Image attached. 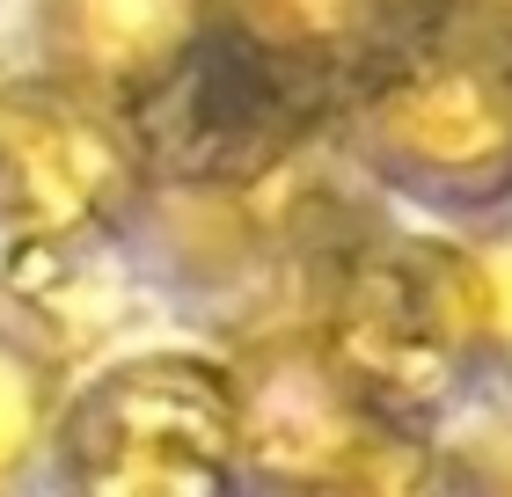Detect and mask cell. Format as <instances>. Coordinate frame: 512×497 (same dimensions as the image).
Returning a JSON list of instances; mask_svg holds the SVG:
<instances>
[{"instance_id":"1","label":"cell","mask_w":512,"mask_h":497,"mask_svg":"<svg viewBox=\"0 0 512 497\" xmlns=\"http://www.w3.org/2000/svg\"><path fill=\"white\" fill-rule=\"evenodd\" d=\"M344 161L439 220L512 205V15L432 0V15L352 81Z\"/></svg>"},{"instance_id":"2","label":"cell","mask_w":512,"mask_h":497,"mask_svg":"<svg viewBox=\"0 0 512 497\" xmlns=\"http://www.w3.org/2000/svg\"><path fill=\"white\" fill-rule=\"evenodd\" d=\"M52 483L88 497L242 490V366L220 351H132L81 373L59 417Z\"/></svg>"},{"instance_id":"3","label":"cell","mask_w":512,"mask_h":497,"mask_svg":"<svg viewBox=\"0 0 512 497\" xmlns=\"http://www.w3.org/2000/svg\"><path fill=\"white\" fill-rule=\"evenodd\" d=\"M235 366L249 490H403L439 476L432 432L330 329H271Z\"/></svg>"},{"instance_id":"4","label":"cell","mask_w":512,"mask_h":497,"mask_svg":"<svg viewBox=\"0 0 512 497\" xmlns=\"http://www.w3.org/2000/svg\"><path fill=\"white\" fill-rule=\"evenodd\" d=\"M147 139L125 103L52 74L0 88V220L37 242H96L147 205Z\"/></svg>"},{"instance_id":"5","label":"cell","mask_w":512,"mask_h":497,"mask_svg":"<svg viewBox=\"0 0 512 497\" xmlns=\"http://www.w3.org/2000/svg\"><path fill=\"white\" fill-rule=\"evenodd\" d=\"M227 37V0H30L37 74L103 103H154Z\"/></svg>"},{"instance_id":"6","label":"cell","mask_w":512,"mask_h":497,"mask_svg":"<svg viewBox=\"0 0 512 497\" xmlns=\"http://www.w3.org/2000/svg\"><path fill=\"white\" fill-rule=\"evenodd\" d=\"M432 0H227V37L271 74H366L381 52H395Z\"/></svg>"},{"instance_id":"7","label":"cell","mask_w":512,"mask_h":497,"mask_svg":"<svg viewBox=\"0 0 512 497\" xmlns=\"http://www.w3.org/2000/svg\"><path fill=\"white\" fill-rule=\"evenodd\" d=\"M425 271L447 315L469 381H512V205L454 220L447 242H425Z\"/></svg>"},{"instance_id":"8","label":"cell","mask_w":512,"mask_h":497,"mask_svg":"<svg viewBox=\"0 0 512 497\" xmlns=\"http://www.w3.org/2000/svg\"><path fill=\"white\" fill-rule=\"evenodd\" d=\"M66 395H74V366H66L59 337L0 300V490L52 476Z\"/></svg>"},{"instance_id":"9","label":"cell","mask_w":512,"mask_h":497,"mask_svg":"<svg viewBox=\"0 0 512 497\" xmlns=\"http://www.w3.org/2000/svg\"><path fill=\"white\" fill-rule=\"evenodd\" d=\"M447 454H461V476L512 490V381H498V402L483 410V424L469 439H439Z\"/></svg>"},{"instance_id":"10","label":"cell","mask_w":512,"mask_h":497,"mask_svg":"<svg viewBox=\"0 0 512 497\" xmlns=\"http://www.w3.org/2000/svg\"><path fill=\"white\" fill-rule=\"evenodd\" d=\"M491 8H505V15H512V0H491Z\"/></svg>"}]
</instances>
